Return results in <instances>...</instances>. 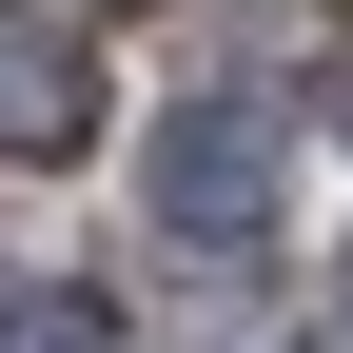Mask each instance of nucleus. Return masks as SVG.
<instances>
[{"label":"nucleus","instance_id":"1","mask_svg":"<svg viewBox=\"0 0 353 353\" xmlns=\"http://www.w3.org/2000/svg\"><path fill=\"white\" fill-rule=\"evenodd\" d=\"M157 216L176 236H255V216H275V99H196L157 138Z\"/></svg>","mask_w":353,"mask_h":353},{"label":"nucleus","instance_id":"2","mask_svg":"<svg viewBox=\"0 0 353 353\" xmlns=\"http://www.w3.org/2000/svg\"><path fill=\"white\" fill-rule=\"evenodd\" d=\"M79 118H99L79 39L59 20H0V157H79Z\"/></svg>","mask_w":353,"mask_h":353}]
</instances>
